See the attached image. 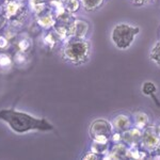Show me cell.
I'll return each mask as SVG.
<instances>
[{
	"instance_id": "7c38bea8",
	"label": "cell",
	"mask_w": 160,
	"mask_h": 160,
	"mask_svg": "<svg viewBox=\"0 0 160 160\" xmlns=\"http://www.w3.org/2000/svg\"><path fill=\"white\" fill-rule=\"evenodd\" d=\"M133 123L138 128H146L148 124V115L142 111H137L133 113Z\"/></svg>"
},
{
	"instance_id": "6da1fadb",
	"label": "cell",
	"mask_w": 160,
	"mask_h": 160,
	"mask_svg": "<svg viewBox=\"0 0 160 160\" xmlns=\"http://www.w3.org/2000/svg\"><path fill=\"white\" fill-rule=\"evenodd\" d=\"M0 121L3 122L13 132L27 133L30 131H51L53 125L44 118H38L30 113L16 109L0 110Z\"/></svg>"
},
{
	"instance_id": "4316f807",
	"label": "cell",
	"mask_w": 160,
	"mask_h": 160,
	"mask_svg": "<svg viewBox=\"0 0 160 160\" xmlns=\"http://www.w3.org/2000/svg\"><path fill=\"white\" fill-rule=\"evenodd\" d=\"M4 1H8V0H3V2H4Z\"/></svg>"
},
{
	"instance_id": "83f0119b",
	"label": "cell",
	"mask_w": 160,
	"mask_h": 160,
	"mask_svg": "<svg viewBox=\"0 0 160 160\" xmlns=\"http://www.w3.org/2000/svg\"><path fill=\"white\" fill-rule=\"evenodd\" d=\"M48 1H51V0H48Z\"/></svg>"
},
{
	"instance_id": "52a82bcc",
	"label": "cell",
	"mask_w": 160,
	"mask_h": 160,
	"mask_svg": "<svg viewBox=\"0 0 160 160\" xmlns=\"http://www.w3.org/2000/svg\"><path fill=\"white\" fill-rule=\"evenodd\" d=\"M90 30V25L84 19H74L71 25V38H86Z\"/></svg>"
},
{
	"instance_id": "ac0fdd59",
	"label": "cell",
	"mask_w": 160,
	"mask_h": 160,
	"mask_svg": "<svg viewBox=\"0 0 160 160\" xmlns=\"http://www.w3.org/2000/svg\"><path fill=\"white\" fill-rule=\"evenodd\" d=\"M157 92V87L154 82L146 81L142 86V93L146 96H154V94Z\"/></svg>"
},
{
	"instance_id": "9a60e30c",
	"label": "cell",
	"mask_w": 160,
	"mask_h": 160,
	"mask_svg": "<svg viewBox=\"0 0 160 160\" xmlns=\"http://www.w3.org/2000/svg\"><path fill=\"white\" fill-rule=\"evenodd\" d=\"M63 7L65 8L68 12H69L71 14H74L80 9L81 2H80V0H64Z\"/></svg>"
},
{
	"instance_id": "4fadbf2b",
	"label": "cell",
	"mask_w": 160,
	"mask_h": 160,
	"mask_svg": "<svg viewBox=\"0 0 160 160\" xmlns=\"http://www.w3.org/2000/svg\"><path fill=\"white\" fill-rule=\"evenodd\" d=\"M59 40H60V37L57 34V32L55 30L47 32L45 34V37H44V38H43L44 44H45L47 47H49L50 49H53V48H55V46L58 44Z\"/></svg>"
},
{
	"instance_id": "603a6c76",
	"label": "cell",
	"mask_w": 160,
	"mask_h": 160,
	"mask_svg": "<svg viewBox=\"0 0 160 160\" xmlns=\"http://www.w3.org/2000/svg\"><path fill=\"white\" fill-rule=\"evenodd\" d=\"M132 3L135 4L136 7H143L145 6L146 3H148L151 0H131Z\"/></svg>"
},
{
	"instance_id": "30bf717a",
	"label": "cell",
	"mask_w": 160,
	"mask_h": 160,
	"mask_svg": "<svg viewBox=\"0 0 160 160\" xmlns=\"http://www.w3.org/2000/svg\"><path fill=\"white\" fill-rule=\"evenodd\" d=\"M142 133L140 132V130L138 128H129V129L125 130L124 132H122V139L123 141H125L126 143L129 144H135L137 142H139L141 140Z\"/></svg>"
},
{
	"instance_id": "d4e9b609",
	"label": "cell",
	"mask_w": 160,
	"mask_h": 160,
	"mask_svg": "<svg viewBox=\"0 0 160 160\" xmlns=\"http://www.w3.org/2000/svg\"><path fill=\"white\" fill-rule=\"evenodd\" d=\"M2 3H3V0H0V10H1V7H2Z\"/></svg>"
},
{
	"instance_id": "cb8c5ba5",
	"label": "cell",
	"mask_w": 160,
	"mask_h": 160,
	"mask_svg": "<svg viewBox=\"0 0 160 160\" xmlns=\"http://www.w3.org/2000/svg\"><path fill=\"white\" fill-rule=\"evenodd\" d=\"M157 151V153H158V155H159V157H160V144H159V146H158V148L156 149Z\"/></svg>"
},
{
	"instance_id": "7402d4cb",
	"label": "cell",
	"mask_w": 160,
	"mask_h": 160,
	"mask_svg": "<svg viewBox=\"0 0 160 160\" xmlns=\"http://www.w3.org/2000/svg\"><path fill=\"white\" fill-rule=\"evenodd\" d=\"M99 157H100V155L96 154L95 152H93V151H90V152H88L87 154H84L83 156H82V159H84V160H89V159H98Z\"/></svg>"
},
{
	"instance_id": "8992f818",
	"label": "cell",
	"mask_w": 160,
	"mask_h": 160,
	"mask_svg": "<svg viewBox=\"0 0 160 160\" xmlns=\"http://www.w3.org/2000/svg\"><path fill=\"white\" fill-rule=\"evenodd\" d=\"M141 142L148 151H156L160 144V135L158 130L152 127H146L141 137Z\"/></svg>"
},
{
	"instance_id": "2e32d148",
	"label": "cell",
	"mask_w": 160,
	"mask_h": 160,
	"mask_svg": "<svg viewBox=\"0 0 160 160\" xmlns=\"http://www.w3.org/2000/svg\"><path fill=\"white\" fill-rule=\"evenodd\" d=\"M151 60L154 62L156 65L160 66V41H158L152 48L151 52H149Z\"/></svg>"
},
{
	"instance_id": "ba28073f",
	"label": "cell",
	"mask_w": 160,
	"mask_h": 160,
	"mask_svg": "<svg viewBox=\"0 0 160 160\" xmlns=\"http://www.w3.org/2000/svg\"><path fill=\"white\" fill-rule=\"evenodd\" d=\"M57 22V18H56V15L53 13L50 12V10L48 11L42 13V14L38 15L37 16V24L40 28L42 29H45V30H48V29H51L53 28Z\"/></svg>"
},
{
	"instance_id": "ffe728a7",
	"label": "cell",
	"mask_w": 160,
	"mask_h": 160,
	"mask_svg": "<svg viewBox=\"0 0 160 160\" xmlns=\"http://www.w3.org/2000/svg\"><path fill=\"white\" fill-rule=\"evenodd\" d=\"M10 46V41L6 38L4 34H0V50L7 49Z\"/></svg>"
},
{
	"instance_id": "5bb4252c",
	"label": "cell",
	"mask_w": 160,
	"mask_h": 160,
	"mask_svg": "<svg viewBox=\"0 0 160 160\" xmlns=\"http://www.w3.org/2000/svg\"><path fill=\"white\" fill-rule=\"evenodd\" d=\"M105 1L106 0H80L81 6L83 7V9L89 12H92V11H95V10L99 9L100 7H102Z\"/></svg>"
},
{
	"instance_id": "484cf974",
	"label": "cell",
	"mask_w": 160,
	"mask_h": 160,
	"mask_svg": "<svg viewBox=\"0 0 160 160\" xmlns=\"http://www.w3.org/2000/svg\"><path fill=\"white\" fill-rule=\"evenodd\" d=\"M157 130H158V132H159V135H160V124H159L158 128H157Z\"/></svg>"
},
{
	"instance_id": "7a4b0ae2",
	"label": "cell",
	"mask_w": 160,
	"mask_h": 160,
	"mask_svg": "<svg viewBox=\"0 0 160 160\" xmlns=\"http://www.w3.org/2000/svg\"><path fill=\"white\" fill-rule=\"evenodd\" d=\"M91 45L86 38H69L62 48V58L74 65H81L89 60Z\"/></svg>"
},
{
	"instance_id": "5b68a950",
	"label": "cell",
	"mask_w": 160,
	"mask_h": 160,
	"mask_svg": "<svg viewBox=\"0 0 160 160\" xmlns=\"http://www.w3.org/2000/svg\"><path fill=\"white\" fill-rule=\"evenodd\" d=\"M113 126L112 124L104 118H98L91 123L89 133L90 138L94 142L99 143H108L113 136Z\"/></svg>"
},
{
	"instance_id": "e0dca14e",
	"label": "cell",
	"mask_w": 160,
	"mask_h": 160,
	"mask_svg": "<svg viewBox=\"0 0 160 160\" xmlns=\"http://www.w3.org/2000/svg\"><path fill=\"white\" fill-rule=\"evenodd\" d=\"M14 63V59L7 52H0V68H9Z\"/></svg>"
},
{
	"instance_id": "277c9868",
	"label": "cell",
	"mask_w": 160,
	"mask_h": 160,
	"mask_svg": "<svg viewBox=\"0 0 160 160\" xmlns=\"http://www.w3.org/2000/svg\"><path fill=\"white\" fill-rule=\"evenodd\" d=\"M1 11L7 16L9 25L18 28L24 25L28 17V8L22 0H8L2 3Z\"/></svg>"
},
{
	"instance_id": "9c48e42d",
	"label": "cell",
	"mask_w": 160,
	"mask_h": 160,
	"mask_svg": "<svg viewBox=\"0 0 160 160\" xmlns=\"http://www.w3.org/2000/svg\"><path fill=\"white\" fill-rule=\"evenodd\" d=\"M112 126L113 128H115L117 130L124 132L125 130L129 129L131 127V121L130 118L125 114H118L117 115L112 121Z\"/></svg>"
},
{
	"instance_id": "8fae6325",
	"label": "cell",
	"mask_w": 160,
	"mask_h": 160,
	"mask_svg": "<svg viewBox=\"0 0 160 160\" xmlns=\"http://www.w3.org/2000/svg\"><path fill=\"white\" fill-rule=\"evenodd\" d=\"M15 46L17 48V51L28 53L31 50V48H32L33 43L32 40L29 37H22V38H17L15 40Z\"/></svg>"
},
{
	"instance_id": "d6986e66",
	"label": "cell",
	"mask_w": 160,
	"mask_h": 160,
	"mask_svg": "<svg viewBox=\"0 0 160 160\" xmlns=\"http://www.w3.org/2000/svg\"><path fill=\"white\" fill-rule=\"evenodd\" d=\"M13 59H14V63L18 64V65H24L27 61V53L22 52V51H16Z\"/></svg>"
},
{
	"instance_id": "44dd1931",
	"label": "cell",
	"mask_w": 160,
	"mask_h": 160,
	"mask_svg": "<svg viewBox=\"0 0 160 160\" xmlns=\"http://www.w3.org/2000/svg\"><path fill=\"white\" fill-rule=\"evenodd\" d=\"M9 24V22H8V18L7 16L3 14V12L0 10V31H2L4 29V28L7 27V25Z\"/></svg>"
},
{
	"instance_id": "3957f363",
	"label": "cell",
	"mask_w": 160,
	"mask_h": 160,
	"mask_svg": "<svg viewBox=\"0 0 160 160\" xmlns=\"http://www.w3.org/2000/svg\"><path fill=\"white\" fill-rule=\"evenodd\" d=\"M140 33L138 26L128 22H118L110 32V40L118 50H127L136 41L137 35Z\"/></svg>"
}]
</instances>
